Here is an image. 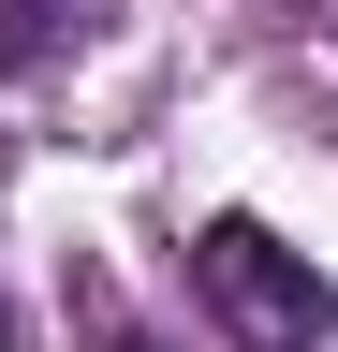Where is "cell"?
Segmentation results:
<instances>
[{
	"instance_id": "1",
	"label": "cell",
	"mask_w": 338,
	"mask_h": 352,
	"mask_svg": "<svg viewBox=\"0 0 338 352\" xmlns=\"http://www.w3.org/2000/svg\"><path fill=\"white\" fill-rule=\"evenodd\" d=\"M191 294L221 308V338H250V352H324L338 338V279H324L309 250H279L250 206H221L191 235Z\"/></svg>"
},
{
	"instance_id": "2",
	"label": "cell",
	"mask_w": 338,
	"mask_h": 352,
	"mask_svg": "<svg viewBox=\"0 0 338 352\" xmlns=\"http://www.w3.org/2000/svg\"><path fill=\"white\" fill-rule=\"evenodd\" d=\"M59 44H74V0H0V88H15V74H45Z\"/></svg>"
},
{
	"instance_id": "3",
	"label": "cell",
	"mask_w": 338,
	"mask_h": 352,
	"mask_svg": "<svg viewBox=\"0 0 338 352\" xmlns=\"http://www.w3.org/2000/svg\"><path fill=\"white\" fill-rule=\"evenodd\" d=\"M103 352H162V338H133V323H118V338H103Z\"/></svg>"
},
{
	"instance_id": "4",
	"label": "cell",
	"mask_w": 338,
	"mask_h": 352,
	"mask_svg": "<svg viewBox=\"0 0 338 352\" xmlns=\"http://www.w3.org/2000/svg\"><path fill=\"white\" fill-rule=\"evenodd\" d=\"M0 352H15V294H0Z\"/></svg>"
}]
</instances>
